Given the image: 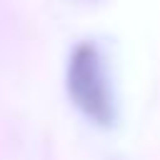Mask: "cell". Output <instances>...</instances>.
Masks as SVG:
<instances>
[{
    "label": "cell",
    "mask_w": 160,
    "mask_h": 160,
    "mask_svg": "<svg viewBox=\"0 0 160 160\" xmlns=\"http://www.w3.org/2000/svg\"><path fill=\"white\" fill-rule=\"evenodd\" d=\"M68 92L75 105L92 120L108 125L112 122V92L102 70L100 52L95 42L82 40L72 48L68 60Z\"/></svg>",
    "instance_id": "6da1fadb"
}]
</instances>
